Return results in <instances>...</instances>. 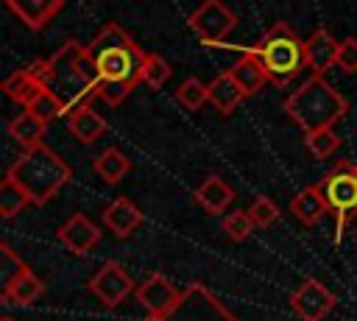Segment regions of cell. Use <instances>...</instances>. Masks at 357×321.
I'll list each match as a JSON object with an SVG mask.
<instances>
[{"label": "cell", "mask_w": 357, "mask_h": 321, "mask_svg": "<svg viewBox=\"0 0 357 321\" xmlns=\"http://www.w3.org/2000/svg\"><path fill=\"white\" fill-rule=\"evenodd\" d=\"M86 53L98 73V98L109 106H120L142 81L145 50L126 33V28L109 22L86 45Z\"/></svg>", "instance_id": "cell-1"}, {"label": "cell", "mask_w": 357, "mask_h": 321, "mask_svg": "<svg viewBox=\"0 0 357 321\" xmlns=\"http://www.w3.org/2000/svg\"><path fill=\"white\" fill-rule=\"evenodd\" d=\"M84 45H78L75 39H70L67 45H61L50 59H36L33 64H28L31 75L36 81H42L45 87H50L67 106V112L89 106L98 98V89L92 84L84 81L81 70H78V56H81ZM67 117V114H64Z\"/></svg>", "instance_id": "cell-2"}, {"label": "cell", "mask_w": 357, "mask_h": 321, "mask_svg": "<svg viewBox=\"0 0 357 321\" xmlns=\"http://www.w3.org/2000/svg\"><path fill=\"white\" fill-rule=\"evenodd\" d=\"M282 109L304 128V134H310L318 128H332L349 112V100L324 75L312 73L282 100Z\"/></svg>", "instance_id": "cell-3"}, {"label": "cell", "mask_w": 357, "mask_h": 321, "mask_svg": "<svg viewBox=\"0 0 357 321\" xmlns=\"http://www.w3.org/2000/svg\"><path fill=\"white\" fill-rule=\"evenodd\" d=\"M8 176L31 195L36 207H45L64 184H70L73 170L56 151L42 142L33 148H22L20 159L8 167Z\"/></svg>", "instance_id": "cell-4"}, {"label": "cell", "mask_w": 357, "mask_h": 321, "mask_svg": "<svg viewBox=\"0 0 357 321\" xmlns=\"http://www.w3.org/2000/svg\"><path fill=\"white\" fill-rule=\"evenodd\" d=\"M251 53H257V59L268 70L271 84L276 87H287L307 67V42L284 20L273 22L251 47Z\"/></svg>", "instance_id": "cell-5"}, {"label": "cell", "mask_w": 357, "mask_h": 321, "mask_svg": "<svg viewBox=\"0 0 357 321\" xmlns=\"http://www.w3.org/2000/svg\"><path fill=\"white\" fill-rule=\"evenodd\" d=\"M329 212L335 215V240L343 237V229L349 221L357 215V165L351 162H337L321 181H318Z\"/></svg>", "instance_id": "cell-6"}, {"label": "cell", "mask_w": 357, "mask_h": 321, "mask_svg": "<svg viewBox=\"0 0 357 321\" xmlns=\"http://www.w3.org/2000/svg\"><path fill=\"white\" fill-rule=\"evenodd\" d=\"M145 321H237V318L223 307V301L209 288H204L201 282H190L181 290V299L176 301L173 310H167L165 315H151Z\"/></svg>", "instance_id": "cell-7"}, {"label": "cell", "mask_w": 357, "mask_h": 321, "mask_svg": "<svg viewBox=\"0 0 357 321\" xmlns=\"http://www.w3.org/2000/svg\"><path fill=\"white\" fill-rule=\"evenodd\" d=\"M187 25L192 33L206 45H220L229 39V33L237 28V14L223 0H204L190 17Z\"/></svg>", "instance_id": "cell-8"}, {"label": "cell", "mask_w": 357, "mask_h": 321, "mask_svg": "<svg viewBox=\"0 0 357 321\" xmlns=\"http://www.w3.org/2000/svg\"><path fill=\"white\" fill-rule=\"evenodd\" d=\"M131 290H134L131 274H128L120 262H114V260L103 262V265L95 271V276L89 279V293L98 296L106 307H117L126 296H131Z\"/></svg>", "instance_id": "cell-9"}, {"label": "cell", "mask_w": 357, "mask_h": 321, "mask_svg": "<svg viewBox=\"0 0 357 321\" xmlns=\"http://www.w3.org/2000/svg\"><path fill=\"white\" fill-rule=\"evenodd\" d=\"M290 307L301 321H324L335 310V296L318 279H304L290 293Z\"/></svg>", "instance_id": "cell-10"}, {"label": "cell", "mask_w": 357, "mask_h": 321, "mask_svg": "<svg viewBox=\"0 0 357 321\" xmlns=\"http://www.w3.org/2000/svg\"><path fill=\"white\" fill-rule=\"evenodd\" d=\"M137 299L142 301V307H145L151 315H165L167 310L176 307V301L181 299V290L173 288L167 276L151 274V276L137 288Z\"/></svg>", "instance_id": "cell-11"}, {"label": "cell", "mask_w": 357, "mask_h": 321, "mask_svg": "<svg viewBox=\"0 0 357 321\" xmlns=\"http://www.w3.org/2000/svg\"><path fill=\"white\" fill-rule=\"evenodd\" d=\"M59 240L67 246V251H73L75 257H84L98 240H100V229L81 212H75L67 223H61L59 229Z\"/></svg>", "instance_id": "cell-12"}, {"label": "cell", "mask_w": 357, "mask_h": 321, "mask_svg": "<svg viewBox=\"0 0 357 321\" xmlns=\"http://www.w3.org/2000/svg\"><path fill=\"white\" fill-rule=\"evenodd\" d=\"M103 223H106V229H112L114 237H128V234H134L139 229L142 212L131 198L120 195L103 209Z\"/></svg>", "instance_id": "cell-13"}, {"label": "cell", "mask_w": 357, "mask_h": 321, "mask_svg": "<svg viewBox=\"0 0 357 321\" xmlns=\"http://www.w3.org/2000/svg\"><path fill=\"white\" fill-rule=\"evenodd\" d=\"M307 42V67L318 75H324L329 67L337 64V50H340V42H335V36L326 31V28H315Z\"/></svg>", "instance_id": "cell-14"}, {"label": "cell", "mask_w": 357, "mask_h": 321, "mask_svg": "<svg viewBox=\"0 0 357 321\" xmlns=\"http://www.w3.org/2000/svg\"><path fill=\"white\" fill-rule=\"evenodd\" d=\"M6 6L31 28L42 31L64 6V0H6Z\"/></svg>", "instance_id": "cell-15"}, {"label": "cell", "mask_w": 357, "mask_h": 321, "mask_svg": "<svg viewBox=\"0 0 357 321\" xmlns=\"http://www.w3.org/2000/svg\"><path fill=\"white\" fill-rule=\"evenodd\" d=\"M229 73L234 75V81L240 84V89L245 92V98L248 95H257L262 87H265V81H271L268 78V70H265V64L257 59V53H243L231 67H229Z\"/></svg>", "instance_id": "cell-16"}, {"label": "cell", "mask_w": 357, "mask_h": 321, "mask_svg": "<svg viewBox=\"0 0 357 321\" xmlns=\"http://www.w3.org/2000/svg\"><path fill=\"white\" fill-rule=\"evenodd\" d=\"M195 201H198L209 215H223V209L234 201V190H231V184H226L220 176H206V179L195 187Z\"/></svg>", "instance_id": "cell-17"}, {"label": "cell", "mask_w": 357, "mask_h": 321, "mask_svg": "<svg viewBox=\"0 0 357 321\" xmlns=\"http://www.w3.org/2000/svg\"><path fill=\"white\" fill-rule=\"evenodd\" d=\"M290 212H293L304 226H312V223H318V221L329 212V204H326L321 187H318V184H310V187H304L301 193H296V198L290 201Z\"/></svg>", "instance_id": "cell-18"}, {"label": "cell", "mask_w": 357, "mask_h": 321, "mask_svg": "<svg viewBox=\"0 0 357 321\" xmlns=\"http://www.w3.org/2000/svg\"><path fill=\"white\" fill-rule=\"evenodd\" d=\"M206 87H209V103L218 112H223V114H231L237 109V103L245 98V92L240 89V84L234 81V75L229 70L220 73V75H215Z\"/></svg>", "instance_id": "cell-19"}, {"label": "cell", "mask_w": 357, "mask_h": 321, "mask_svg": "<svg viewBox=\"0 0 357 321\" xmlns=\"http://www.w3.org/2000/svg\"><path fill=\"white\" fill-rule=\"evenodd\" d=\"M45 293V282L31 271V268H25L20 276H14L6 288H3V304H31V301H36L39 296Z\"/></svg>", "instance_id": "cell-20"}, {"label": "cell", "mask_w": 357, "mask_h": 321, "mask_svg": "<svg viewBox=\"0 0 357 321\" xmlns=\"http://www.w3.org/2000/svg\"><path fill=\"white\" fill-rule=\"evenodd\" d=\"M67 128L73 131L75 140H81V142L89 145V142H95L106 131V120L92 106H81V109L67 112Z\"/></svg>", "instance_id": "cell-21"}, {"label": "cell", "mask_w": 357, "mask_h": 321, "mask_svg": "<svg viewBox=\"0 0 357 321\" xmlns=\"http://www.w3.org/2000/svg\"><path fill=\"white\" fill-rule=\"evenodd\" d=\"M45 131H47V123L42 117H36L33 112H22L17 114L11 123H8V134L11 140H17L22 148H33V145H42L45 140Z\"/></svg>", "instance_id": "cell-22"}, {"label": "cell", "mask_w": 357, "mask_h": 321, "mask_svg": "<svg viewBox=\"0 0 357 321\" xmlns=\"http://www.w3.org/2000/svg\"><path fill=\"white\" fill-rule=\"evenodd\" d=\"M45 84L42 81H36L33 75H31V70L28 67H22V70H14L6 81H3V92L14 100V103H22V106H28L36 95H39V89H42Z\"/></svg>", "instance_id": "cell-23"}, {"label": "cell", "mask_w": 357, "mask_h": 321, "mask_svg": "<svg viewBox=\"0 0 357 321\" xmlns=\"http://www.w3.org/2000/svg\"><path fill=\"white\" fill-rule=\"evenodd\" d=\"M128 170H131V159H128L120 148H106V151L98 154V159H95V173H98L103 181H109V184H117Z\"/></svg>", "instance_id": "cell-24"}, {"label": "cell", "mask_w": 357, "mask_h": 321, "mask_svg": "<svg viewBox=\"0 0 357 321\" xmlns=\"http://www.w3.org/2000/svg\"><path fill=\"white\" fill-rule=\"evenodd\" d=\"M28 204H33L31 195L6 173L3 184H0V218H14V215L22 212Z\"/></svg>", "instance_id": "cell-25"}, {"label": "cell", "mask_w": 357, "mask_h": 321, "mask_svg": "<svg viewBox=\"0 0 357 321\" xmlns=\"http://www.w3.org/2000/svg\"><path fill=\"white\" fill-rule=\"evenodd\" d=\"M25 109H28V112H33L36 117H42L45 123H50V120H56V117L67 114L64 100H61L50 87H42V89H39V95H36Z\"/></svg>", "instance_id": "cell-26"}, {"label": "cell", "mask_w": 357, "mask_h": 321, "mask_svg": "<svg viewBox=\"0 0 357 321\" xmlns=\"http://www.w3.org/2000/svg\"><path fill=\"white\" fill-rule=\"evenodd\" d=\"M307 148L315 159H329L340 148V137L335 134V128H318L307 134Z\"/></svg>", "instance_id": "cell-27"}, {"label": "cell", "mask_w": 357, "mask_h": 321, "mask_svg": "<svg viewBox=\"0 0 357 321\" xmlns=\"http://www.w3.org/2000/svg\"><path fill=\"white\" fill-rule=\"evenodd\" d=\"M176 100H178L184 109L198 112V109H201V106L209 100V87H206V84H201L198 78H187V81L178 87Z\"/></svg>", "instance_id": "cell-28"}, {"label": "cell", "mask_w": 357, "mask_h": 321, "mask_svg": "<svg viewBox=\"0 0 357 321\" xmlns=\"http://www.w3.org/2000/svg\"><path fill=\"white\" fill-rule=\"evenodd\" d=\"M170 64L159 56V53H145V64H142V81L148 84V87H153V89H159V87H165L167 84V78H170Z\"/></svg>", "instance_id": "cell-29"}, {"label": "cell", "mask_w": 357, "mask_h": 321, "mask_svg": "<svg viewBox=\"0 0 357 321\" xmlns=\"http://www.w3.org/2000/svg\"><path fill=\"white\" fill-rule=\"evenodd\" d=\"M254 229H257V226H254L248 209H231V212L223 215V232H226L231 240H237V243H243Z\"/></svg>", "instance_id": "cell-30"}, {"label": "cell", "mask_w": 357, "mask_h": 321, "mask_svg": "<svg viewBox=\"0 0 357 321\" xmlns=\"http://www.w3.org/2000/svg\"><path fill=\"white\" fill-rule=\"evenodd\" d=\"M248 215H251V221H254L257 229H268L271 223L279 221V207L268 195H257L251 201V207H248Z\"/></svg>", "instance_id": "cell-31"}, {"label": "cell", "mask_w": 357, "mask_h": 321, "mask_svg": "<svg viewBox=\"0 0 357 321\" xmlns=\"http://www.w3.org/2000/svg\"><path fill=\"white\" fill-rule=\"evenodd\" d=\"M25 268H28V265L22 262V257H17V251H14L8 243H3V246H0V282H3V288H6L14 276H20Z\"/></svg>", "instance_id": "cell-32"}, {"label": "cell", "mask_w": 357, "mask_h": 321, "mask_svg": "<svg viewBox=\"0 0 357 321\" xmlns=\"http://www.w3.org/2000/svg\"><path fill=\"white\" fill-rule=\"evenodd\" d=\"M337 67H340L343 73H357V39H354V36H346V39L340 42Z\"/></svg>", "instance_id": "cell-33"}, {"label": "cell", "mask_w": 357, "mask_h": 321, "mask_svg": "<svg viewBox=\"0 0 357 321\" xmlns=\"http://www.w3.org/2000/svg\"><path fill=\"white\" fill-rule=\"evenodd\" d=\"M0 321H14V318H8V315H6V318H0Z\"/></svg>", "instance_id": "cell-34"}, {"label": "cell", "mask_w": 357, "mask_h": 321, "mask_svg": "<svg viewBox=\"0 0 357 321\" xmlns=\"http://www.w3.org/2000/svg\"><path fill=\"white\" fill-rule=\"evenodd\" d=\"M354 234H357V229H354Z\"/></svg>", "instance_id": "cell-35"}]
</instances>
